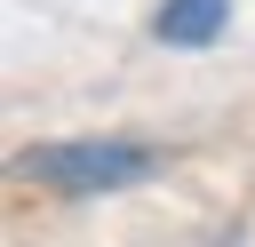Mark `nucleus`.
<instances>
[{
    "mask_svg": "<svg viewBox=\"0 0 255 247\" xmlns=\"http://www.w3.org/2000/svg\"><path fill=\"white\" fill-rule=\"evenodd\" d=\"M24 183L56 191V199H104V191H128V183H151L167 167L159 143L143 135H64V143H32L8 159Z\"/></svg>",
    "mask_w": 255,
    "mask_h": 247,
    "instance_id": "f257e3e1",
    "label": "nucleus"
},
{
    "mask_svg": "<svg viewBox=\"0 0 255 247\" xmlns=\"http://www.w3.org/2000/svg\"><path fill=\"white\" fill-rule=\"evenodd\" d=\"M223 32H231V0H159V8H151V40H159V48L199 56V48H215Z\"/></svg>",
    "mask_w": 255,
    "mask_h": 247,
    "instance_id": "f03ea898",
    "label": "nucleus"
}]
</instances>
